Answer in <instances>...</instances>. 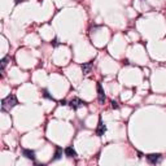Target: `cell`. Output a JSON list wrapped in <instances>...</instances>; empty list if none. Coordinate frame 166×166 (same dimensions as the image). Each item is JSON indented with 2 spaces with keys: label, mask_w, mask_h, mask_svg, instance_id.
I'll list each match as a JSON object with an SVG mask.
<instances>
[{
  "label": "cell",
  "mask_w": 166,
  "mask_h": 166,
  "mask_svg": "<svg viewBox=\"0 0 166 166\" xmlns=\"http://www.w3.org/2000/svg\"><path fill=\"white\" fill-rule=\"evenodd\" d=\"M63 153H65V151H63V148L57 147V148H56V152H55V154H53V157H52V161L60 160L61 157H63Z\"/></svg>",
  "instance_id": "9c48e42d"
},
{
  "label": "cell",
  "mask_w": 166,
  "mask_h": 166,
  "mask_svg": "<svg viewBox=\"0 0 166 166\" xmlns=\"http://www.w3.org/2000/svg\"><path fill=\"white\" fill-rule=\"evenodd\" d=\"M43 96H44V98H47V99H52V96L49 95V92H48L47 90L43 91Z\"/></svg>",
  "instance_id": "8fae6325"
},
{
  "label": "cell",
  "mask_w": 166,
  "mask_h": 166,
  "mask_svg": "<svg viewBox=\"0 0 166 166\" xmlns=\"http://www.w3.org/2000/svg\"><path fill=\"white\" fill-rule=\"evenodd\" d=\"M69 105H70L73 109H78V108H81V107H84L86 101H83L79 98H73L70 101H69Z\"/></svg>",
  "instance_id": "7a4b0ae2"
},
{
  "label": "cell",
  "mask_w": 166,
  "mask_h": 166,
  "mask_svg": "<svg viewBox=\"0 0 166 166\" xmlns=\"http://www.w3.org/2000/svg\"><path fill=\"white\" fill-rule=\"evenodd\" d=\"M112 108L113 109H118L119 107H118V103L117 101H112Z\"/></svg>",
  "instance_id": "7c38bea8"
},
{
  "label": "cell",
  "mask_w": 166,
  "mask_h": 166,
  "mask_svg": "<svg viewBox=\"0 0 166 166\" xmlns=\"http://www.w3.org/2000/svg\"><path fill=\"white\" fill-rule=\"evenodd\" d=\"M22 154H23L28 160H31V161L35 160V152L31 151V149H23V151H22Z\"/></svg>",
  "instance_id": "ba28073f"
},
{
  "label": "cell",
  "mask_w": 166,
  "mask_h": 166,
  "mask_svg": "<svg viewBox=\"0 0 166 166\" xmlns=\"http://www.w3.org/2000/svg\"><path fill=\"white\" fill-rule=\"evenodd\" d=\"M147 160H148V162H149V163L156 165V163L160 162L161 154H160V153H151V154H147Z\"/></svg>",
  "instance_id": "3957f363"
},
{
  "label": "cell",
  "mask_w": 166,
  "mask_h": 166,
  "mask_svg": "<svg viewBox=\"0 0 166 166\" xmlns=\"http://www.w3.org/2000/svg\"><path fill=\"white\" fill-rule=\"evenodd\" d=\"M60 104H61V105H66V101H65V100H61Z\"/></svg>",
  "instance_id": "4fadbf2b"
},
{
  "label": "cell",
  "mask_w": 166,
  "mask_h": 166,
  "mask_svg": "<svg viewBox=\"0 0 166 166\" xmlns=\"http://www.w3.org/2000/svg\"><path fill=\"white\" fill-rule=\"evenodd\" d=\"M98 98H99V103L100 104H104L105 103V93H104V90H103V86L101 83H98Z\"/></svg>",
  "instance_id": "5b68a950"
},
{
  "label": "cell",
  "mask_w": 166,
  "mask_h": 166,
  "mask_svg": "<svg viewBox=\"0 0 166 166\" xmlns=\"http://www.w3.org/2000/svg\"><path fill=\"white\" fill-rule=\"evenodd\" d=\"M22 2H23V0H14L16 4H20V3H22Z\"/></svg>",
  "instance_id": "5bb4252c"
},
{
  "label": "cell",
  "mask_w": 166,
  "mask_h": 166,
  "mask_svg": "<svg viewBox=\"0 0 166 166\" xmlns=\"http://www.w3.org/2000/svg\"><path fill=\"white\" fill-rule=\"evenodd\" d=\"M105 131H107V126L103 123V121H101V118H100V119H99L98 128H96V134H98L99 136H103L104 134H105Z\"/></svg>",
  "instance_id": "8992f818"
},
{
  "label": "cell",
  "mask_w": 166,
  "mask_h": 166,
  "mask_svg": "<svg viewBox=\"0 0 166 166\" xmlns=\"http://www.w3.org/2000/svg\"><path fill=\"white\" fill-rule=\"evenodd\" d=\"M8 60H9V57H4V58L2 60V70H4V68L7 66V64H8Z\"/></svg>",
  "instance_id": "30bf717a"
},
{
  "label": "cell",
  "mask_w": 166,
  "mask_h": 166,
  "mask_svg": "<svg viewBox=\"0 0 166 166\" xmlns=\"http://www.w3.org/2000/svg\"><path fill=\"white\" fill-rule=\"evenodd\" d=\"M17 105V98L14 95H8L5 99H3L2 101V109L5 112V110H9L12 109L13 107Z\"/></svg>",
  "instance_id": "6da1fadb"
},
{
  "label": "cell",
  "mask_w": 166,
  "mask_h": 166,
  "mask_svg": "<svg viewBox=\"0 0 166 166\" xmlns=\"http://www.w3.org/2000/svg\"><path fill=\"white\" fill-rule=\"evenodd\" d=\"M65 156L69 157V158H75L77 152H75V149L73 147H68V148H65Z\"/></svg>",
  "instance_id": "52a82bcc"
},
{
  "label": "cell",
  "mask_w": 166,
  "mask_h": 166,
  "mask_svg": "<svg viewBox=\"0 0 166 166\" xmlns=\"http://www.w3.org/2000/svg\"><path fill=\"white\" fill-rule=\"evenodd\" d=\"M82 73L84 74V75H87V74H90L91 73V70H92V68H93V63L92 61H88V63H84V64H82Z\"/></svg>",
  "instance_id": "277c9868"
}]
</instances>
